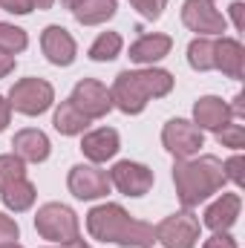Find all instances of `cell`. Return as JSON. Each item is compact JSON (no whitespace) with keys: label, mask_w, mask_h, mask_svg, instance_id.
I'll return each mask as SVG.
<instances>
[{"label":"cell","mask_w":245,"mask_h":248,"mask_svg":"<svg viewBox=\"0 0 245 248\" xmlns=\"http://www.w3.org/2000/svg\"><path fill=\"white\" fill-rule=\"evenodd\" d=\"M173 185H176V199L184 211L199 208L208 202L214 193L225 187V173H222V159L202 153L190 159H176L173 162Z\"/></svg>","instance_id":"1"},{"label":"cell","mask_w":245,"mask_h":248,"mask_svg":"<svg viewBox=\"0 0 245 248\" xmlns=\"http://www.w3.org/2000/svg\"><path fill=\"white\" fill-rule=\"evenodd\" d=\"M9 107L12 113H20V116H44L52 104H55V87L46 81V78H20L12 84L9 90Z\"/></svg>","instance_id":"2"},{"label":"cell","mask_w":245,"mask_h":248,"mask_svg":"<svg viewBox=\"0 0 245 248\" xmlns=\"http://www.w3.org/2000/svg\"><path fill=\"white\" fill-rule=\"evenodd\" d=\"M35 231H38L44 240H49V243L66 246L69 240L78 237L81 219H78V214H75L69 205H63V202H46V205H41L38 214H35Z\"/></svg>","instance_id":"3"},{"label":"cell","mask_w":245,"mask_h":248,"mask_svg":"<svg viewBox=\"0 0 245 248\" xmlns=\"http://www.w3.org/2000/svg\"><path fill=\"white\" fill-rule=\"evenodd\" d=\"M156 231V243L162 248H196L202 237V222L193 211H179L165 217L159 225H153Z\"/></svg>","instance_id":"4"},{"label":"cell","mask_w":245,"mask_h":248,"mask_svg":"<svg viewBox=\"0 0 245 248\" xmlns=\"http://www.w3.org/2000/svg\"><path fill=\"white\" fill-rule=\"evenodd\" d=\"M66 187L75 199L81 202H92V199H104L110 193V176L107 170H101V165H92V162H81V165H72L69 173H66Z\"/></svg>","instance_id":"5"},{"label":"cell","mask_w":245,"mask_h":248,"mask_svg":"<svg viewBox=\"0 0 245 248\" xmlns=\"http://www.w3.org/2000/svg\"><path fill=\"white\" fill-rule=\"evenodd\" d=\"M162 144L173 159H190L205 147V133L187 119H170L162 127Z\"/></svg>","instance_id":"6"},{"label":"cell","mask_w":245,"mask_h":248,"mask_svg":"<svg viewBox=\"0 0 245 248\" xmlns=\"http://www.w3.org/2000/svg\"><path fill=\"white\" fill-rule=\"evenodd\" d=\"M182 23L196 32V38H219L228 29L225 15L216 9L214 0H184L182 3Z\"/></svg>","instance_id":"7"},{"label":"cell","mask_w":245,"mask_h":248,"mask_svg":"<svg viewBox=\"0 0 245 248\" xmlns=\"http://www.w3.org/2000/svg\"><path fill=\"white\" fill-rule=\"evenodd\" d=\"M110 95H113V107H119L124 116H138L150 104V95H147V87H144L138 69L119 72L110 87Z\"/></svg>","instance_id":"8"},{"label":"cell","mask_w":245,"mask_h":248,"mask_svg":"<svg viewBox=\"0 0 245 248\" xmlns=\"http://www.w3.org/2000/svg\"><path fill=\"white\" fill-rule=\"evenodd\" d=\"M127 219H130V214L119 202H101L87 214V231L98 243H119Z\"/></svg>","instance_id":"9"},{"label":"cell","mask_w":245,"mask_h":248,"mask_svg":"<svg viewBox=\"0 0 245 248\" xmlns=\"http://www.w3.org/2000/svg\"><path fill=\"white\" fill-rule=\"evenodd\" d=\"M69 101H72V104H75V107H78L90 122L104 119V116L113 110L110 87H107V84H101V81H95V78H81V81L72 87Z\"/></svg>","instance_id":"10"},{"label":"cell","mask_w":245,"mask_h":248,"mask_svg":"<svg viewBox=\"0 0 245 248\" xmlns=\"http://www.w3.org/2000/svg\"><path fill=\"white\" fill-rule=\"evenodd\" d=\"M107 176H110V185L116 187L119 193L133 196V199L150 193V187H153V182H156V176H153V170H150L147 165H141V162H130V159L116 162L113 170H107Z\"/></svg>","instance_id":"11"},{"label":"cell","mask_w":245,"mask_h":248,"mask_svg":"<svg viewBox=\"0 0 245 248\" xmlns=\"http://www.w3.org/2000/svg\"><path fill=\"white\" fill-rule=\"evenodd\" d=\"M119 150H122V136L113 127H95V130L81 133V153L92 165H104L116 159Z\"/></svg>","instance_id":"12"},{"label":"cell","mask_w":245,"mask_h":248,"mask_svg":"<svg viewBox=\"0 0 245 248\" xmlns=\"http://www.w3.org/2000/svg\"><path fill=\"white\" fill-rule=\"evenodd\" d=\"M41 52L52 66H72L78 58V44L69 35V29H63L61 23H52L41 32Z\"/></svg>","instance_id":"13"},{"label":"cell","mask_w":245,"mask_h":248,"mask_svg":"<svg viewBox=\"0 0 245 248\" xmlns=\"http://www.w3.org/2000/svg\"><path fill=\"white\" fill-rule=\"evenodd\" d=\"M243 214V196L237 190H222L208 208H205V217H202V225L211 228V231H231L237 225Z\"/></svg>","instance_id":"14"},{"label":"cell","mask_w":245,"mask_h":248,"mask_svg":"<svg viewBox=\"0 0 245 248\" xmlns=\"http://www.w3.org/2000/svg\"><path fill=\"white\" fill-rule=\"evenodd\" d=\"M214 69H219L225 78L243 81V75H245V46L240 44V38L219 35V38L214 41Z\"/></svg>","instance_id":"15"},{"label":"cell","mask_w":245,"mask_h":248,"mask_svg":"<svg viewBox=\"0 0 245 248\" xmlns=\"http://www.w3.org/2000/svg\"><path fill=\"white\" fill-rule=\"evenodd\" d=\"M12 153L20 156L26 165H41V162L49 159L52 144H49V136H46L44 130H38V127H23V130H17L15 139H12Z\"/></svg>","instance_id":"16"},{"label":"cell","mask_w":245,"mask_h":248,"mask_svg":"<svg viewBox=\"0 0 245 248\" xmlns=\"http://www.w3.org/2000/svg\"><path fill=\"white\" fill-rule=\"evenodd\" d=\"M231 110H228V101H222L219 95H202V98H196V104H193V124L205 133V130H211V133H219L225 124H231Z\"/></svg>","instance_id":"17"},{"label":"cell","mask_w":245,"mask_h":248,"mask_svg":"<svg viewBox=\"0 0 245 248\" xmlns=\"http://www.w3.org/2000/svg\"><path fill=\"white\" fill-rule=\"evenodd\" d=\"M173 49V38L170 35H162V32H150V35H141L130 44V61L141 63V66H156L162 58H168Z\"/></svg>","instance_id":"18"},{"label":"cell","mask_w":245,"mask_h":248,"mask_svg":"<svg viewBox=\"0 0 245 248\" xmlns=\"http://www.w3.org/2000/svg\"><path fill=\"white\" fill-rule=\"evenodd\" d=\"M35 199H38V187L32 185L26 176H23V179H15V182H9V185L0 187V202H3L6 211H12V214H23V211H29V208L35 205Z\"/></svg>","instance_id":"19"},{"label":"cell","mask_w":245,"mask_h":248,"mask_svg":"<svg viewBox=\"0 0 245 248\" xmlns=\"http://www.w3.org/2000/svg\"><path fill=\"white\" fill-rule=\"evenodd\" d=\"M116 9H119V0H81L72 9V15L81 26H98L116 17Z\"/></svg>","instance_id":"20"},{"label":"cell","mask_w":245,"mask_h":248,"mask_svg":"<svg viewBox=\"0 0 245 248\" xmlns=\"http://www.w3.org/2000/svg\"><path fill=\"white\" fill-rule=\"evenodd\" d=\"M52 127L61 133V136H81V133H87V127H90V119L66 98L61 101L58 107H55V116H52Z\"/></svg>","instance_id":"21"},{"label":"cell","mask_w":245,"mask_h":248,"mask_svg":"<svg viewBox=\"0 0 245 248\" xmlns=\"http://www.w3.org/2000/svg\"><path fill=\"white\" fill-rule=\"evenodd\" d=\"M153 243H156V231H153V225L144 222V219L130 217L116 246H122V248H153Z\"/></svg>","instance_id":"22"},{"label":"cell","mask_w":245,"mask_h":248,"mask_svg":"<svg viewBox=\"0 0 245 248\" xmlns=\"http://www.w3.org/2000/svg\"><path fill=\"white\" fill-rule=\"evenodd\" d=\"M138 75H141V81H144V87H147L150 101L170 95V90H173V84H176L173 72H168V69H162V66H144V69H138Z\"/></svg>","instance_id":"23"},{"label":"cell","mask_w":245,"mask_h":248,"mask_svg":"<svg viewBox=\"0 0 245 248\" xmlns=\"http://www.w3.org/2000/svg\"><path fill=\"white\" fill-rule=\"evenodd\" d=\"M124 49V41L119 32H101L92 44H90V61H98V63H107V61H116Z\"/></svg>","instance_id":"24"},{"label":"cell","mask_w":245,"mask_h":248,"mask_svg":"<svg viewBox=\"0 0 245 248\" xmlns=\"http://www.w3.org/2000/svg\"><path fill=\"white\" fill-rule=\"evenodd\" d=\"M187 63L196 72L214 69V38H193L187 44Z\"/></svg>","instance_id":"25"},{"label":"cell","mask_w":245,"mask_h":248,"mask_svg":"<svg viewBox=\"0 0 245 248\" xmlns=\"http://www.w3.org/2000/svg\"><path fill=\"white\" fill-rule=\"evenodd\" d=\"M26 46H29V35H26V29L0 20V52H6V55H20Z\"/></svg>","instance_id":"26"},{"label":"cell","mask_w":245,"mask_h":248,"mask_svg":"<svg viewBox=\"0 0 245 248\" xmlns=\"http://www.w3.org/2000/svg\"><path fill=\"white\" fill-rule=\"evenodd\" d=\"M23 176H26V162L15 153H0V187Z\"/></svg>","instance_id":"27"},{"label":"cell","mask_w":245,"mask_h":248,"mask_svg":"<svg viewBox=\"0 0 245 248\" xmlns=\"http://www.w3.org/2000/svg\"><path fill=\"white\" fill-rule=\"evenodd\" d=\"M216 141L222 144V147H231V150H243L245 147V127L237 122L225 124L219 133H216Z\"/></svg>","instance_id":"28"},{"label":"cell","mask_w":245,"mask_h":248,"mask_svg":"<svg viewBox=\"0 0 245 248\" xmlns=\"http://www.w3.org/2000/svg\"><path fill=\"white\" fill-rule=\"evenodd\" d=\"M245 156L237 150L231 159H225L222 162V173H225V182H234L237 187H243V182H245Z\"/></svg>","instance_id":"29"},{"label":"cell","mask_w":245,"mask_h":248,"mask_svg":"<svg viewBox=\"0 0 245 248\" xmlns=\"http://www.w3.org/2000/svg\"><path fill=\"white\" fill-rule=\"evenodd\" d=\"M130 6L144 17V20H159L168 9V0H130Z\"/></svg>","instance_id":"30"},{"label":"cell","mask_w":245,"mask_h":248,"mask_svg":"<svg viewBox=\"0 0 245 248\" xmlns=\"http://www.w3.org/2000/svg\"><path fill=\"white\" fill-rule=\"evenodd\" d=\"M17 240H20V225H17L9 214L0 211V246H6V243H17Z\"/></svg>","instance_id":"31"},{"label":"cell","mask_w":245,"mask_h":248,"mask_svg":"<svg viewBox=\"0 0 245 248\" xmlns=\"http://www.w3.org/2000/svg\"><path fill=\"white\" fill-rule=\"evenodd\" d=\"M202 248H240V246H237V240L231 237V231H214V234L202 243Z\"/></svg>","instance_id":"32"},{"label":"cell","mask_w":245,"mask_h":248,"mask_svg":"<svg viewBox=\"0 0 245 248\" xmlns=\"http://www.w3.org/2000/svg\"><path fill=\"white\" fill-rule=\"evenodd\" d=\"M0 9L9 15H29L32 12V0H0Z\"/></svg>","instance_id":"33"},{"label":"cell","mask_w":245,"mask_h":248,"mask_svg":"<svg viewBox=\"0 0 245 248\" xmlns=\"http://www.w3.org/2000/svg\"><path fill=\"white\" fill-rule=\"evenodd\" d=\"M228 12H231L234 29H237V32H243V29H245V3H243V0H234V3L228 6Z\"/></svg>","instance_id":"34"},{"label":"cell","mask_w":245,"mask_h":248,"mask_svg":"<svg viewBox=\"0 0 245 248\" xmlns=\"http://www.w3.org/2000/svg\"><path fill=\"white\" fill-rule=\"evenodd\" d=\"M228 110H231V119H234V122L245 119V93H237V95H234V101L228 104Z\"/></svg>","instance_id":"35"},{"label":"cell","mask_w":245,"mask_h":248,"mask_svg":"<svg viewBox=\"0 0 245 248\" xmlns=\"http://www.w3.org/2000/svg\"><path fill=\"white\" fill-rule=\"evenodd\" d=\"M9 122H12V107H9V98L0 95V133L9 127Z\"/></svg>","instance_id":"36"},{"label":"cell","mask_w":245,"mask_h":248,"mask_svg":"<svg viewBox=\"0 0 245 248\" xmlns=\"http://www.w3.org/2000/svg\"><path fill=\"white\" fill-rule=\"evenodd\" d=\"M15 55H6V52H0V78H6V75H12L15 72Z\"/></svg>","instance_id":"37"},{"label":"cell","mask_w":245,"mask_h":248,"mask_svg":"<svg viewBox=\"0 0 245 248\" xmlns=\"http://www.w3.org/2000/svg\"><path fill=\"white\" fill-rule=\"evenodd\" d=\"M52 6H55V0H32V9H38V12H46Z\"/></svg>","instance_id":"38"},{"label":"cell","mask_w":245,"mask_h":248,"mask_svg":"<svg viewBox=\"0 0 245 248\" xmlns=\"http://www.w3.org/2000/svg\"><path fill=\"white\" fill-rule=\"evenodd\" d=\"M61 248H92L87 240H81V237H75V240H69L66 246H61Z\"/></svg>","instance_id":"39"},{"label":"cell","mask_w":245,"mask_h":248,"mask_svg":"<svg viewBox=\"0 0 245 248\" xmlns=\"http://www.w3.org/2000/svg\"><path fill=\"white\" fill-rule=\"evenodd\" d=\"M78 3H81V0H63V6H66V9H69V12H72V9H75V6H78Z\"/></svg>","instance_id":"40"},{"label":"cell","mask_w":245,"mask_h":248,"mask_svg":"<svg viewBox=\"0 0 245 248\" xmlns=\"http://www.w3.org/2000/svg\"><path fill=\"white\" fill-rule=\"evenodd\" d=\"M0 248H23L20 243H6V246H0Z\"/></svg>","instance_id":"41"},{"label":"cell","mask_w":245,"mask_h":248,"mask_svg":"<svg viewBox=\"0 0 245 248\" xmlns=\"http://www.w3.org/2000/svg\"><path fill=\"white\" fill-rule=\"evenodd\" d=\"M46 248H52V246H46Z\"/></svg>","instance_id":"42"}]
</instances>
